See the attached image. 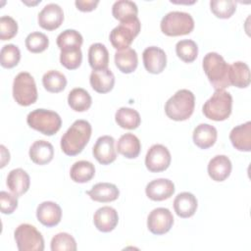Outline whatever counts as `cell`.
<instances>
[{
    "instance_id": "obj_8",
    "label": "cell",
    "mask_w": 251,
    "mask_h": 251,
    "mask_svg": "<svg viewBox=\"0 0 251 251\" xmlns=\"http://www.w3.org/2000/svg\"><path fill=\"white\" fill-rule=\"evenodd\" d=\"M140 27L141 24L137 17L121 23L110 32L111 44L117 50L128 48L133 39L138 35Z\"/></svg>"
},
{
    "instance_id": "obj_6",
    "label": "cell",
    "mask_w": 251,
    "mask_h": 251,
    "mask_svg": "<svg viewBox=\"0 0 251 251\" xmlns=\"http://www.w3.org/2000/svg\"><path fill=\"white\" fill-rule=\"evenodd\" d=\"M160 27L168 36L185 35L193 30L194 20L188 13L173 11L163 17Z\"/></svg>"
},
{
    "instance_id": "obj_2",
    "label": "cell",
    "mask_w": 251,
    "mask_h": 251,
    "mask_svg": "<svg viewBox=\"0 0 251 251\" xmlns=\"http://www.w3.org/2000/svg\"><path fill=\"white\" fill-rule=\"evenodd\" d=\"M202 63L203 70L210 83L216 90L230 86L228 81L229 65H227L220 54L209 52L204 56Z\"/></svg>"
},
{
    "instance_id": "obj_17",
    "label": "cell",
    "mask_w": 251,
    "mask_h": 251,
    "mask_svg": "<svg viewBox=\"0 0 251 251\" xmlns=\"http://www.w3.org/2000/svg\"><path fill=\"white\" fill-rule=\"evenodd\" d=\"M93 223L98 230L102 232H110L119 223L118 212L110 206L101 207L94 213Z\"/></svg>"
},
{
    "instance_id": "obj_32",
    "label": "cell",
    "mask_w": 251,
    "mask_h": 251,
    "mask_svg": "<svg viewBox=\"0 0 251 251\" xmlns=\"http://www.w3.org/2000/svg\"><path fill=\"white\" fill-rule=\"evenodd\" d=\"M115 120L118 126L126 129H135L141 123L139 113L131 108L122 107L115 114Z\"/></svg>"
},
{
    "instance_id": "obj_44",
    "label": "cell",
    "mask_w": 251,
    "mask_h": 251,
    "mask_svg": "<svg viewBox=\"0 0 251 251\" xmlns=\"http://www.w3.org/2000/svg\"><path fill=\"white\" fill-rule=\"evenodd\" d=\"M98 0H76L75 2L76 8L81 12L93 11L98 5Z\"/></svg>"
},
{
    "instance_id": "obj_39",
    "label": "cell",
    "mask_w": 251,
    "mask_h": 251,
    "mask_svg": "<svg viewBox=\"0 0 251 251\" xmlns=\"http://www.w3.org/2000/svg\"><path fill=\"white\" fill-rule=\"evenodd\" d=\"M48 45L47 35L39 31L31 32L25 38V47L31 53H41L47 49Z\"/></svg>"
},
{
    "instance_id": "obj_38",
    "label": "cell",
    "mask_w": 251,
    "mask_h": 251,
    "mask_svg": "<svg viewBox=\"0 0 251 251\" xmlns=\"http://www.w3.org/2000/svg\"><path fill=\"white\" fill-rule=\"evenodd\" d=\"M210 8L217 18L228 19L234 14L236 3L232 0H212L210 1Z\"/></svg>"
},
{
    "instance_id": "obj_40",
    "label": "cell",
    "mask_w": 251,
    "mask_h": 251,
    "mask_svg": "<svg viewBox=\"0 0 251 251\" xmlns=\"http://www.w3.org/2000/svg\"><path fill=\"white\" fill-rule=\"evenodd\" d=\"M51 250L52 251H75L76 242L71 234L67 232H60L53 236L51 240Z\"/></svg>"
},
{
    "instance_id": "obj_33",
    "label": "cell",
    "mask_w": 251,
    "mask_h": 251,
    "mask_svg": "<svg viewBox=\"0 0 251 251\" xmlns=\"http://www.w3.org/2000/svg\"><path fill=\"white\" fill-rule=\"evenodd\" d=\"M138 9L134 2L129 0L116 1L112 6V14L114 18L121 23L137 17Z\"/></svg>"
},
{
    "instance_id": "obj_16",
    "label": "cell",
    "mask_w": 251,
    "mask_h": 251,
    "mask_svg": "<svg viewBox=\"0 0 251 251\" xmlns=\"http://www.w3.org/2000/svg\"><path fill=\"white\" fill-rule=\"evenodd\" d=\"M175 192V184L168 178H157L150 181L145 188L147 197L153 201H163Z\"/></svg>"
},
{
    "instance_id": "obj_26",
    "label": "cell",
    "mask_w": 251,
    "mask_h": 251,
    "mask_svg": "<svg viewBox=\"0 0 251 251\" xmlns=\"http://www.w3.org/2000/svg\"><path fill=\"white\" fill-rule=\"evenodd\" d=\"M250 69L246 63L237 61L229 66L228 81L230 85L245 88L250 84Z\"/></svg>"
},
{
    "instance_id": "obj_23",
    "label": "cell",
    "mask_w": 251,
    "mask_h": 251,
    "mask_svg": "<svg viewBox=\"0 0 251 251\" xmlns=\"http://www.w3.org/2000/svg\"><path fill=\"white\" fill-rule=\"evenodd\" d=\"M29 158L37 165H46L50 163L54 157L53 145L43 139L34 141L29 148Z\"/></svg>"
},
{
    "instance_id": "obj_3",
    "label": "cell",
    "mask_w": 251,
    "mask_h": 251,
    "mask_svg": "<svg viewBox=\"0 0 251 251\" xmlns=\"http://www.w3.org/2000/svg\"><path fill=\"white\" fill-rule=\"evenodd\" d=\"M194 106V94L188 89H180L168 99L165 105V113L171 120L185 121L193 114Z\"/></svg>"
},
{
    "instance_id": "obj_22",
    "label": "cell",
    "mask_w": 251,
    "mask_h": 251,
    "mask_svg": "<svg viewBox=\"0 0 251 251\" xmlns=\"http://www.w3.org/2000/svg\"><path fill=\"white\" fill-rule=\"evenodd\" d=\"M218 132L215 126L209 124L198 125L192 134L193 142L201 149H208L212 147L217 140Z\"/></svg>"
},
{
    "instance_id": "obj_43",
    "label": "cell",
    "mask_w": 251,
    "mask_h": 251,
    "mask_svg": "<svg viewBox=\"0 0 251 251\" xmlns=\"http://www.w3.org/2000/svg\"><path fill=\"white\" fill-rule=\"evenodd\" d=\"M0 206L3 214H12L18 207V198L14 193L7 191L0 192Z\"/></svg>"
},
{
    "instance_id": "obj_29",
    "label": "cell",
    "mask_w": 251,
    "mask_h": 251,
    "mask_svg": "<svg viewBox=\"0 0 251 251\" xmlns=\"http://www.w3.org/2000/svg\"><path fill=\"white\" fill-rule=\"evenodd\" d=\"M88 63L93 71L108 68L109 52L102 43H93L88 49Z\"/></svg>"
},
{
    "instance_id": "obj_42",
    "label": "cell",
    "mask_w": 251,
    "mask_h": 251,
    "mask_svg": "<svg viewBox=\"0 0 251 251\" xmlns=\"http://www.w3.org/2000/svg\"><path fill=\"white\" fill-rule=\"evenodd\" d=\"M18 32V24L10 16L0 18V38L1 40L12 39Z\"/></svg>"
},
{
    "instance_id": "obj_10",
    "label": "cell",
    "mask_w": 251,
    "mask_h": 251,
    "mask_svg": "<svg viewBox=\"0 0 251 251\" xmlns=\"http://www.w3.org/2000/svg\"><path fill=\"white\" fill-rule=\"evenodd\" d=\"M171 153L162 144L152 145L145 156V166L152 173H160L167 170L171 164Z\"/></svg>"
},
{
    "instance_id": "obj_1",
    "label": "cell",
    "mask_w": 251,
    "mask_h": 251,
    "mask_svg": "<svg viewBox=\"0 0 251 251\" xmlns=\"http://www.w3.org/2000/svg\"><path fill=\"white\" fill-rule=\"evenodd\" d=\"M91 125L85 120H76L61 138V149L68 156L79 154L91 136Z\"/></svg>"
},
{
    "instance_id": "obj_7",
    "label": "cell",
    "mask_w": 251,
    "mask_h": 251,
    "mask_svg": "<svg viewBox=\"0 0 251 251\" xmlns=\"http://www.w3.org/2000/svg\"><path fill=\"white\" fill-rule=\"evenodd\" d=\"M13 97L21 106H29L37 100V88L33 76L26 72L19 73L13 82Z\"/></svg>"
},
{
    "instance_id": "obj_35",
    "label": "cell",
    "mask_w": 251,
    "mask_h": 251,
    "mask_svg": "<svg viewBox=\"0 0 251 251\" xmlns=\"http://www.w3.org/2000/svg\"><path fill=\"white\" fill-rule=\"evenodd\" d=\"M82 41L81 34L75 29H66L57 36V45L61 51L80 48Z\"/></svg>"
},
{
    "instance_id": "obj_12",
    "label": "cell",
    "mask_w": 251,
    "mask_h": 251,
    "mask_svg": "<svg viewBox=\"0 0 251 251\" xmlns=\"http://www.w3.org/2000/svg\"><path fill=\"white\" fill-rule=\"evenodd\" d=\"M92 153L94 158L102 165L113 163L117 158L115 139L110 135L100 136L92 148Z\"/></svg>"
},
{
    "instance_id": "obj_5",
    "label": "cell",
    "mask_w": 251,
    "mask_h": 251,
    "mask_svg": "<svg viewBox=\"0 0 251 251\" xmlns=\"http://www.w3.org/2000/svg\"><path fill=\"white\" fill-rule=\"evenodd\" d=\"M26 123L31 128L48 136L55 134L62 126V120L59 114L46 109H35L31 111L26 117Z\"/></svg>"
},
{
    "instance_id": "obj_13",
    "label": "cell",
    "mask_w": 251,
    "mask_h": 251,
    "mask_svg": "<svg viewBox=\"0 0 251 251\" xmlns=\"http://www.w3.org/2000/svg\"><path fill=\"white\" fill-rule=\"evenodd\" d=\"M64 21L63 9L55 3H49L38 14V25L47 30L58 28Z\"/></svg>"
},
{
    "instance_id": "obj_4",
    "label": "cell",
    "mask_w": 251,
    "mask_h": 251,
    "mask_svg": "<svg viewBox=\"0 0 251 251\" xmlns=\"http://www.w3.org/2000/svg\"><path fill=\"white\" fill-rule=\"evenodd\" d=\"M232 97L225 89H219L204 103L202 111L206 118L221 122L226 120L231 114Z\"/></svg>"
},
{
    "instance_id": "obj_21",
    "label": "cell",
    "mask_w": 251,
    "mask_h": 251,
    "mask_svg": "<svg viewBox=\"0 0 251 251\" xmlns=\"http://www.w3.org/2000/svg\"><path fill=\"white\" fill-rule=\"evenodd\" d=\"M91 87L98 93L111 91L115 84V76L110 69L92 71L89 76Z\"/></svg>"
},
{
    "instance_id": "obj_20",
    "label": "cell",
    "mask_w": 251,
    "mask_h": 251,
    "mask_svg": "<svg viewBox=\"0 0 251 251\" xmlns=\"http://www.w3.org/2000/svg\"><path fill=\"white\" fill-rule=\"evenodd\" d=\"M6 183L12 193L17 196H21L28 190L30 178L28 174L25 170L18 168L12 170L8 174Z\"/></svg>"
},
{
    "instance_id": "obj_15",
    "label": "cell",
    "mask_w": 251,
    "mask_h": 251,
    "mask_svg": "<svg viewBox=\"0 0 251 251\" xmlns=\"http://www.w3.org/2000/svg\"><path fill=\"white\" fill-rule=\"evenodd\" d=\"M37 220L45 226L52 227L57 226L62 218L61 207L52 201H44L37 206Z\"/></svg>"
},
{
    "instance_id": "obj_24",
    "label": "cell",
    "mask_w": 251,
    "mask_h": 251,
    "mask_svg": "<svg viewBox=\"0 0 251 251\" xmlns=\"http://www.w3.org/2000/svg\"><path fill=\"white\" fill-rule=\"evenodd\" d=\"M86 193L92 200L102 203L115 201L120 195L119 188L110 182L96 183Z\"/></svg>"
},
{
    "instance_id": "obj_18",
    "label": "cell",
    "mask_w": 251,
    "mask_h": 251,
    "mask_svg": "<svg viewBox=\"0 0 251 251\" xmlns=\"http://www.w3.org/2000/svg\"><path fill=\"white\" fill-rule=\"evenodd\" d=\"M231 162L226 155H217L213 157L208 164V175L215 181L226 180L231 173Z\"/></svg>"
},
{
    "instance_id": "obj_34",
    "label": "cell",
    "mask_w": 251,
    "mask_h": 251,
    "mask_svg": "<svg viewBox=\"0 0 251 251\" xmlns=\"http://www.w3.org/2000/svg\"><path fill=\"white\" fill-rule=\"evenodd\" d=\"M42 84L47 91L58 93L65 89L67 85V78L64 74L55 70H51L43 75Z\"/></svg>"
},
{
    "instance_id": "obj_14",
    "label": "cell",
    "mask_w": 251,
    "mask_h": 251,
    "mask_svg": "<svg viewBox=\"0 0 251 251\" xmlns=\"http://www.w3.org/2000/svg\"><path fill=\"white\" fill-rule=\"evenodd\" d=\"M143 65L150 74H160L167 66V55L165 51L157 46L147 47L142 53Z\"/></svg>"
},
{
    "instance_id": "obj_45",
    "label": "cell",
    "mask_w": 251,
    "mask_h": 251,
    "mask_svg": "<svg viewBox=\"0 0 251 251\" xmlns=\"http://www.w3.org/2000/svg\"><path fill=\"white\" fill-rule=\"evenodd\" d=\"M0 149H1V155H2V158H1V168H3L6 163H8L10 161V153L9 151L6 149V147L4 145H1L0 146Z\"/></svg>"
},
{
    "instance_id": "obj_37",
    "label": "cell",
    "mask_w": 251,
    "mask_h": 251,
    "mask_svg": "<svg viewBox=\"0 0 251 251\" xmlns=\"http://www.w3.org/2000/svg\"><path fill=\"white\" fill-rule=\"evenodd\" d=\"M21 59V52L17 45L6 44L0 51V63L3 68L12 69L16 67Z\"/></svg>"
},
{
    "instance_id": "obj_30",
    "label": "cell",
    "mask_w": 251,
    "mask_h": 251,
    "mask_svg": "<svg viewBox=\"0 0 251 251\" xmlns=\"http://www.w3.org/2000/svg\"><path fill=\"white\" fill-rule=\"evenodd\" d=\"M94 175H95L94 165L91 162L85 161V160L75 162L70 170L71 178L77 183H84L91 180Z\"/></svg>"
},
{
    "instance_id": "obj_27",
    "label": "cell",
    "mask_w": 251,
    "mask_h": 251,
    "mask_svg": "<svg viewBox=\"0 0 251 251\" xmlns=\"http://www.w3.org/2000/svg\"><path fill=\"white\" fill-rule=\"evenodd\" d=\"M140 149L141 144L138 137L130 132L123 134L117 142L118 152L127 159L136 158L140 153Z\"/></svg>"
},
{
    "instance_id": "obj_9",
    "label": "cell",
    "mask_w": 251,
    "mask_h": 251,
    "mask_svg": "<svg viewBox=\"0 0 251 251\" xmlns=\"http://www.w3.org/2000/svg\"><path fill=\"white\" fill-rule=\"evenodd\" d=\"M17 247L20 251H43L44 239L34 226L20 225L14 232Z\"/></svg>"
},
{
    "instance_id": "obj_28",
    "label": "cell",
    "mask_w": 251,
    "mask_h": 251,
    "mask_svg": "<svg viewBox=\"0 0 251 251\" xmlns=\"http://www.w3.org/2000/svg\"><path fill=\"white\" fill-rule=\"evenodd\" d=\"M116 67L124 74H130L135 71L138 64L137 53L132 48L118 50L115 53Z\"/></svg>"
},
{
    "instance_id": "obj_25",
    "label": "cell",
    "mask_w": 251,
    "mask_h": 251,
    "mask_svg": "<svg viewBox=\"0 0 251 251\" xmlns=\"http://www.w3.org/2000/svg\"><path fill=\"white\" fill-rule=\"evenodd\" d=\"M174 209L176 214L182 218L192 217L197 209V199L190 192H181L174 200Z\"/></svg>"
},
{
    "instance_id": "obj_36",
    "label": "cell",
    "mask_w": 251,
    "mask_h": 251,
    "mask_svg": "<svg viewBox=\"0 0 251 251\" xmlns=\"http://www.w3.org/2000/svg\"><path fill=\"white\" fill-rule=\"evenodd\" d=\"M176 55L185 63L193 62L198 55V46L191 39H183L176 45Z\"/></svg>"
},
{
    "instance_id": "obj_31",
    "label": "cell",
    "mask_w": 251,
    "mask_h": 251,
    "mask_svg": "<svg viewBox=\"0 0 251 251\" xmlns=\"http://www.w3.org/2000/svg\"><path fill=\"white\" fill-rule=\"evenodd\" d=\"M92 103L90 94L83 88L76 87L70 91L68 95V104L75 112L87 111Z\"/></svg>"
},
{
    "instance_id": "obj_11",
    "label": "cell",
    "mask_w": 251,
    "mask_h": 251,
    "mask_svg": "<svg viewBox=\"0 0 251 251\" xmlns=\"http://www.w3.org/2000/svg\"><path fill=\"white\" fill-rule=\"evenodd\" d=\"M174 225V217L167 208H156L150 212L147 218L148 229L156 235L167 233Z\"/></svg>"
},
{
    "instance_id": "obj_19",
    "label": "cell",
    "mask_w": 251,
    "mask_h": 251,
    "mask_svg": "<svg viewBox=\"0 0 251 251\" xmlns=\"http://www.w3.org/2000/svg\"><path fill=\"white\" fill-rule=\"evenodd\" d=\"M229 139L238 151L249 152L251 150V122L234 126L229 133Z\"/></svg>"
},
{
    "instance_id": "obj_41",
    "label": "cell",
    "mask_w": 251,
    "mask_h": 251,
    "mask_svg": "<svg viewBox=\"0 0 251 251\" xmlns=\"http://www.w3.org/2000/svg\"><path fill=\"white\" fill-rule=\"evenodd\" d=\"M82 61V53L80 48L61 51L60 63L68 70L77 69Z\"/></svg>"
}]
</instances>
